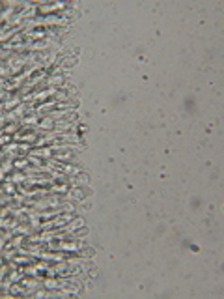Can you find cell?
I'll return each instance as SVG.
<instances>
[{
	"instance_id": "obj_4",
	"label": "cell",
	"mask_w": 224,
	"mask_h": 299,
	"mask_svg": "<svg viewBox=\"0 0 224 299\" xmlns=\"http://www.w3.org/2000/svg\"><path fill=\"white\" fill-rule=\"evenodd\" d=\"M43 286L50 288V290H60V288H62V282H58V281H45Z\"/></svg>"
},
{
	"instance_id": "obj_2",
	"label": "cell",
	"mask_w": 224,
	"mask_h": 299,
	"mask_svg": "<svg viewBox=\"0 0 224 299\" xmlns=\"http://www.w3.org/2000/svg\"><path fill=\"white\" fill-rule=\"evenodd\" d=\"M15 140H19V142H35V140H38V135H17Z\"/></svg>"
},
{
	"instance_id": "obj_1",
	"label": "cell",
	"mask_w": 224,
	"mask_h": 299,
	"mask_svg": "<svg viewBox=\"0 0 224 299\" xmlns=\"http://www.w3.org/2000/svg\"><path fill=\"white\" fill-rule=\"evenodd\" d=\"M52 94H56V88H54V86H50V88H47L45 92H38L34 97L38 99V101H43L45 97H49V95H52Z\"/></svg>"
},
{
	"instance_id": "obj_8",
	"label": "cell",
	"mask_w": 224,
	"mask_h": 299,
	"mask_svg": "<svg viewBox=\"0 0 224 299\" xmlns=\"http://www.w3.org/2000/svg\"><path fill=\"white\" fill-rule=\"evenodd\" d=\"M4 243H6V239H0V249L4 247Z\"/></svg>"
},
{
	"instance_id": "obj_7",
	"label": "cell",
	"mask_w": 224,
	"mask_h": 299,
	"mask_svg": "<svg viewBox=\"0 0 224 299\" xmlns=\"http://www.w3.org/2000/svg\"><path fill=\"white\" fill-rule=\"evenodd\" d=\"M52 120H45V121H41V127L43 129H52Z\"/></svg>"
},
{
	"instance_id": "obj_3",
	"label": "cell",
	"mask_w": 224,
	"mask_h": 299,
	"mask_svg": "<svg viewBox=\"0 0 224 299\" xmlns=\"http://www.w3.org/2000/svg\"><path fill=\"white\" fill-rule=\"evenodd\" d=\"M30 155H34V157H52V150H34V151H30Z\"/></svg>"
},
{
	"instance_id": "obj_6",
	"label": "cell",
	"mask_w": 224,
	"mask_h": 299,
	"mask_svg": "<svg viewBox=\"0 0 224 299\" xmlns=\"http://www.w3.org/2000/svg\"><path fill=\"white\" fill-rule=\"evenodd\" d=\"M24 275H32V277H35V275H38V269H35V267H24Z\"/></svg>"
},
{
	"instance_id": "obj_5",
	"label": "cell",
	"mask_w": 224,
	"mask_h": 299,
	"mask_svg": "<svg viewBox=\"0 0 224 299\" xmlns=\"http://www.w3.org/2000/svg\"><path fill=\"white\" fill-rule=\"evenodd\" d=\"M23 286H26V288H39L41 284L35 282V281H28V278H26V281H23Z\"/></svg>"
}]
</instances>
